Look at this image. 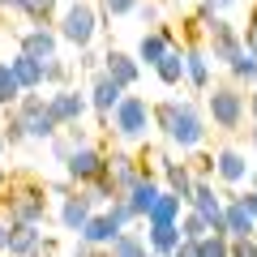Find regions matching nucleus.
<instances>
[{
    "instance_id": "nucleus-20",
    "label": "nucleus",
    "mask_w": 257,
    "mask_h": 257,
    "mask_svg": "<svg viewBox=\"0 0 257 257\" xmlns=\"http://www.w3.org/2000/svg\"><path fill=\"white\" fill-rule=\"evenodd\" d=\"M180 240L184 236H180L176 223H146V248H150V257H172Z\"/></svg>"
},
{
    "instance_id": "nucleus-40",
    "label": "nucleus",
    "mask_w": 257,
    "mask_h": 257,
    "mask_svg": "<svg viewBox=\"0 0 257 257\" xmlns=\"http://www.w3.org/2000/svg\"><path fill=\"white\" fill-rule=\"evenodd\" d=\"M138 18H142V26L159 30V22H163V13H159V5H155V0H146V5H138Z\"/></svg>"
},
{
    "instance_id": "nucleus-49",
    "label": "nucleus",
    "mask_w": 257,
    "mask_h": 257,
    "mask_svg": "<svg viewBox=\"0 0 257 257\" xmlns=\"http://www.w3.org/2000/svg\"><path fill=\"white\" fill-rule=\"evenodd\" d=\"M5 189H9V167L0 163V193H5Z\"/></svg>"
},
{
    "instance_id": "nucleus-8",
    "label": "nucleus",
    "mask_w": 257,
    "mask_h": 257,
    "mask_svg": "<svg viewBox=\"0 0 257 257\" xmlns=\"http://www.w3.org/2000/svg\"><path fill=\"white\" fill-rule=\"evenodd\" d=\"M64 172H69V180L73 184H90V180H99L103 172H107V155H103L94 142H86V146H73V155L64 159Z\"/></svg>"
},
{
    "instance_id": "nucleus-12",
    "label": "nucleus",
    "mask_w": 257,
    "mask_h": 257,
    "mask_svg": "<svg viewBox=\"0 0 257 257\" xmlns=\"http://www.w3.org/2000/svg\"><path fill=\"white\" fill-rule=\"evenodd\" d=\"M18 52L30 60H52V56H60V35L52 26H30L18 35Z\"/></svg>"
},
{
    "instance_id": "nucleus-39",
    "label": "nucleus",
    "mask_w": 257,
    "mask_h": 257,
    "mask_svg": "<svg viewBox=\"0 0 257 257\" xmlns=\"http://www.w3.org/2000/svg\"><path fill=\"white\" fill-rule=\"evenodd\" d=\"M103 210H107L111 219L120 223V227H128V223H138V219H133V210H128V202H124V197H111V202L103 206Z\"/></svg>"
},
{
    "instance_id": "nucleus-34",
    "label": "nucleus",
    "mask_w": 257,
    "mask_h": 257,
    "mask_svg": "<svg viewBox=\"0 0 257 257\" xmlns=\"http://www.w3.org/2000/svg\"><path fill=\"white\" fill-rule=\"evenodd\" d=\"M227 248H231V240L223 231H210V236L197 240V257H227Z\"/></svg>"
},
{
    "instance_id": "nucleus-50",
    "label": "nucleus",
    "mask_w": 257,
    "mask_h": 257,
    "mask_svg": "<svg viewBox=\"0 0 257 257\" xmlns=\"http://www.w3.org/2000/svg\"><path fill=\"white\" fill-rule=\"evenodd\" d=\"M244 180H248V189H257V167H248V176H244Z\"/></svg>"
},
{
    "instance_id": "nucleus-53",
    "label": "nucleus",
    "mask_w": 257,
    "mask_h": 257,
    "mask_svg": "<svg viewBox=\"0 0 257 257\" xmlns=\"http://www.w3.org/2000/svg\"><path fill=\"white\" fill-rule=\"evenodd\" d=\"M5 146H9V142H5V128H0V155H5Z\"/></svg>"
},
{
    "instance_id": "nucleus-10",
    "label": "nucleus",
    "mask_w": 257,
    "mask_h": 257,
    "mask_svg": "<svg viewBox=\"0 0 257 257\" xmlns=\"http://www.w3.org/2000/svg\"><path fill=\"white\" fill-rule=\"evenodd\" d=\"M184 206L202 214L210 223V231H223V197L214 193V180H193V193H189Z\"/></svg>"
},
{
    "instance_id": "nucleus-4",
    "label": "nucleus",
    "mask_w": 257,
    "mask_h": 257,
    "mask_svg": "<svg viewBox=\"0 0 257 257\" xmlns=\"http://www.w3.org/2000/svg\"><path fill=\"white\" fill-rule=\"evenodd\" d=\"M47 184H35V180H22V184H9V206H5V219L9 223H39L43 227L47 219Z\"/></svg>"
},
{
    "instance_id": "nucleus-31",
    "label": "nucleus",
    "mask_w": 257,
    "mask_h": 257,
    "mask_svg": "<svg viewBox=\"0 0 257 257\" xmlns=\"http://www.w3.org/2000/svg\"><path fill=\"white\" fill-rule=\"evenodd\" d=\"M176 227H180V236H184V240H202V236H210V223H206V219H202L197 210H189V206L180 210Z\"/></svg>"
},
{
    "instance_id": "nucleus-2",
    "label": "nucleus",
    "mask_w": 257,
    "mask_h": 257,
    "mask_svg": "<svg viewBox=\"0 0 257 257\" xmlns=\"http://www.w3.org/2000/svg\"><path fill=\"white\" fill-rule=\"evenodd\" d=\"M107 124L116 128V138L124 142V146H142V142L150 138V103H146V94H133V90H124V99L116 103V111L107 116Z\"/></svg>"
},
{
    "instance_id": "nucleus-44",
    "label": "nucleus",
    "mask_w": 257,
    "mask_h": 257,
    "mask_svg": "<svg viewBox=\"0 0 257 257\" xmlns=\"http://www.w3.org/2000/svg\"><path fill=\"white\" fill-rule=\"evenodd\" d=\"M236 202H240V206H244V210L257 219V189H248V193H236Z\"/></svg>"
},
{
    "instance_id": "nucleus-43",
    "label": "nucleus",
    "mask_w": 257,
    "mask_h": 257,
    "mask_svg": "<svg viewBox=\"0 0 257 257\" xmlns=\"http://www.w3.org/2000/svg\"><path fill=\"white\" fill-rule=\"evenodd\" d=\"M52 155L60 159V163L73 155V142H69V133H56V138H52Z\"/></svg>"
},
{
    "instance_id": "nucleus-13",
    "label": "nucleus",
    "mask_w": 257,
    "mask_h": 257,
    "mask_svg": "<svg viewBox=\"0 0 257 257\" xmlns=\"http://www.w3.org/2000/svg\"><path fill=\"white\" fill-rule=\"evenodd\" d=\"M103 73H107L120 90H133V86L142 82V64H138V56L111 47V52H103Z\"/></svg>"
},
{
    "instance_id": "nucleus-30",
    "label": "nucleus",
    "mask_w": 257,
    "mask_h": 257,
    "mask_svg": "<svg viewBox=\"0 0 257 257\" xmlns=\"http://www.w3.org/2000/svg\"><path fill=\"white\" fill-rule=\"evenodd\" d=\"M176 111H180V99H163V103H150V124L159 128V133H172V124H176Z\"/></svg>"
},
{
    "instance_id": "nucleus-19",
    "label": "nucleus",
    "mask_w": 257,
    "mask_h": 257,
    "mask_svg": "<svg viewBox=\"0 0 257 257\" xmlns=\"http://www.w3.org/2000/svg\"><path fill=\"white\" fill-rule=\"evenodd\" d=\"M9 257H35L43 244V227L39 223H9Z\"/></svg>"
},
{
    "instance_id": "nucleus-11",
    "label": "nucleus",
    "mask_w": 257,
    "mask_h": 257,
    "mask_svg": "<svg viewBox=\"0 0 257 257\" xmlns=\"http://www.w3.org/2000/svg\"><path fill=\"white\" fill-rule=\"evenodd\" d=\"M120 99H124V90H120V86L111 82L103 69H99V73H90V90H86V103H90V111L103 120V124H107V116L116 111V103H120Z\"/></svg>"
},
{
    "instance_id": "nucleus-51",
    "label": "nucleus",
    "mask_w": 257,
    "mask_h": 257,
    "mask_svg": "<svg viewBox=\"0 0 257 257\" xmlns=\"http://www.w3.org/2000/svg\"><path fill=\"white\" fill-rule=\"evenodd\" d=\"M206 5H214V9H227V5H236V0H206Z\"/></svg>"
},
{
    "instance_id": "nucleus-9",
    "label": "nucleus",
    "mask_w": 257,
    "mask_h": 257,
    "mask_svg": "<svg viewBox=\"0 0 257 257\" xmlns=\"http://www.w3.org/2000/svg\"><path fill=\"white\" fill-rule=\"evenodd\" d=\"M86 111H90V103H86V94H82V90H73V86H60V90L47 94V116L56 120V128L82 124Z\"/></svg>"
},
{
    "instance_id": "nucleus-37",
    "label": "nucleus",
    "mask_w": 257,
    "mask_h": 257,
    "mask_svg": "<svg viewBox=\"0 0 257 257\" xmlns=\"http://www.w3.org/2000/svg\"><path fill=\"white\" fill-rule=\"evenodd\" d=\"M189 172H193V180H214V155H193Z\"/></svg>"
},
{
    "instance_id": "nucleus-36",
    "label": "nucleus",
    "mask_w": 257,
    "mask_h": 257,
    "mask_svg": "<svg viewBox=\"0 0 257 257\" xmlns=\"http://www.w3.org/2000/svg\"><path fill=\"white\" fill-rule=\"evenodd\" d=\"M94 5H99L103 22H111V18H124V13H138L142 0H94Z\"/></svg>"
},
{
    "instance_id": "nucleus-35",
    "label": "nucleus",
    "mask_w": 257,
    "mask_h": 257,
    "mask_svg": "<svg viewBox=\"0 0 257 257\" xmlns=\"http://www.w3.org/2000/svg\"><path fill=\"white\" fill-rule=\"evenodd\" d=\"M227 69H231V77H236V82H253V86H257V56L240 52L236 60L227 64Z\"/></svg>"
},
{
    "instance_id": "nucleus-14",
    "label": "nucleus",
    "mask_w": 257,
    "mask_h": 257,
    "mask_svg": "<svg viewBox=\"0 0 257 257\" xmlns=\"http://www.w3.org/2000/svg\"><path fill=\"white\" fill-rule=\"evenodd\" d=\"M90 214H94V202L86 197V193L73 189L69 197H60V210H56V219H60L64 231H73V236H77V231L86 227V219H90Z\"/></svg>"
},
{
    "instance_id": "nucleus-23",
    "label": "nucleus",
    "mask_w": 257,
    "mask_h": 257,
    "mask_svg": "<svg viewBox=\"0 0 257 257\" xmlns=\"http://www.w3.org/2000/svg\"><path fill=\"white\" fill-rule=\"evenodd\" d=\"M163 189L167 193H176L180 202H189V193H193V172H189V163H172V159H163Z\"/></svg>"
},
{
    "instance_id": "nucleus-1",
    "label": "nucleus",
    "mask_w": 257,
    "mask_h": 257,
    "mask_svg": "<svg viewBox=\"0 0 257 257\" xmlns=\"http://www.w3.org/2000/svg\"><path fill=\"white\" fill-rule=\"evenodd\" d=\"M99 30H103V13H99L94 0H69V5L60 9V18H56L60 43H73L77 52H82V47H94Z\"/></svg>"
},
{
    "instance_id": "nucleus-16",
    "label": "nucleus",
    "mask_w": 257,
    "mask_h": 257,
    "mask_svg": "<svg viewBox=\"0 0 257 257\" xmlns=\"http://www.w3.org/2000/svg\"><path fill=\"white\" fill-rule=\"evenodd\" d=\"M248 167H253V163H248L236 146H219V150H214V176H219L223 184H231V189H236V184H244Z\"/></svg>"
},
{
    "instance_id": "nucleus-25",
    "label": "nucleus",
    "mask_w": 257,
    "mask_h": 257,
    "mask_svg": "<svg viewBox=\"0 0 257 257\" xmlns=\"http://www.w3.org/2000/svg\"><path fill=\"white\" fill-rule=\"evenodd\" d=\"M167 52H172V43H167V39L159 35V30H146V35L138 39V52H133V56H138V64H146V69H155V64L163 60Z\"/></svg>"
},
{
    "instance_id": "nucleus-32",
    "label": "nucleus",
    "mask_w": 257,
    "mask_h": 257,
    "mask_svg": "<svg viewBox=\"0 0 257 257\" xmlns=\"http://www.w3.org/2000/svg\"><path fill=\"white\" fill-rule=\"evenodd\" d=\"M69 77H73V64L60 60V56H52V60H43V86H69Z\"/></svg>"
},
{
    "instance_id": "nucleus-7",
    "label": "nucleus",
    "mask_w": 257,
    "mask_h": 257,
    "mask_svg": "<svg viewBox=\"0 0 257 257\" xmlns=\"http://www.w3.org/2000/svg\"><path fill=\"white\" fill-rule=\"evenodd\" d=\"M240 52H244V47H240V30L231 26L227 18L206 22V56H210L214 64H231Z\"/></svg>"
},
{
    "instance_id": "nucleus-24",
    "label": "nucleus",
    "mask_w": 257,
    "mask_h": 257,
    "mask_svg": "<svg viewBox=\"0 0 257 257\" xmlns=\"http://www.w3.org/2000/svg\"><path fill=\"white\" fill-rule=\"evenodd\" d=\"M9 73L18 77L22 90H43V60H30V56H13L9 60Z\"/></svg>"
},
{
    "instance_id": "nucleus-38",
    "label": "nucleus",
    "mask_w": 257,
    "mask_h": 257,
    "mask_svg": "<svg viewBox=\"0 0 257 257\" xmlns=\"http://www.w3.org/2000/svg\"><path fill=\"white\" fill-rule=\"evenodd\" d=\"M240 47H244L248 56H257V5H253V13H248L244 30H240Z\"/></svg>"
},
{
    "instance_id": "nucleus-17",
    "label": "nucleus",
    "mask_w": 257,
    "mask_h": 257,
    "mask_svg": "<svg viewBox=\"0 0 257 257\" xmlns=\"http://www.w3.org/2000/svg\"><path fill=\"white\" fill-rule=\"evenodd\" d=\"M120 231H124V227H120V223L111 219L107 210H94L90 219H86V227L77 231V240H82V244H94V248H107L111 240L120 236Z\"/></svg>"
},
{
    "instance_id": "nucleus-5",
    "label": "nucleus",
    "mask_w": 257,
    "mask_h": 257,
    "mask_svg": "<svg viewBox=\"0 0 257 257\" xmlns=\"http://www.w3.org/2000/svg\"><path fill=\"white\" fill-rule=\"evenodd\" d=\"M206 116L219 133H236L244 124V94L236 86H210L206 90Z\"/></svg>"
},
{
    "instance_id": "nucleus-46",
    "label": "nucleus",
    "mask_w": 257,
    "mask_h": 257,
    "mask_svg": "<svg viewBox=\"0 0 257 257\" xmlns=\"http://www.w3.org/2000/svg\"><path fill=\"white\" fill-rule=\"evenodd\" d=\"M172 257H197V240H180Z\"/></svg>"
},
{
    "instance_id": "nucleus-29",
    "label": "nucleus",
    "mask_w": 257,
    "mask_h": 257,
    "mask_svg": "<svg viewBox=\"0 0 257 257\" xmlns=\"http://www.w3.org/2000/svg\"><path fill=\"white\" fill-rule=\"evenodd\" d=\"M56 5H60V0H18V13H22V18H30L35 26H52Z\"/></svg>"
},
{
    "instance_id": "nucleus-42",
    "label": "nucleus",
    "mask_w": 257,
    "mask_h": 257,
    "mask_svg": "<svg viewBox=\"0 0 257 257\" xmlns=\"http://www.w3.org/2000/svg\"><path fill=\"white\" fill-rule=\"evenodd\" d=\"M77 69H82V73H99V69H103V56L90 52V47H82V60H77Z\"/></svg>"
},
{
    "instance_id": "nucleus-28",
    "label": "nucleus",
    "mask_w": 257,
    "mask_h": 257,
    "mask_svg": "<svg viewBox=\"0 0 257 257\" xmlns=\"http://www.w3.org/2000/svg\"><path fill=\"white\" fill-rule=\"evenodd\" d=\"M107 257H150V248H146V236H138V231H120L116 240L107 244Z\"/></svg>"
},
{
    "instance_id": "nucleus-6",
    "label": "nucleus",
    "mask_w": 257,
    "mask_h": 257,
    "mask_svg": "<svg viewBox=\"0 0 257 257\" xmlns=\"http://www.w3.org/2000/svg\"><path fill=\"white\" fill-rule=\"evenodd\" d=\"M206 116H202V107L193 99H180V111H176V124H172V133H167V142H172L176 150H184V155H193V150L206 142Z\"/></svg>"
},
{
    "instance_id": "nucleus-21",
    "label": "nucleus",
    "mask_w": 257,
    "mask_h": 257,
    "mask_svg": "<svg viewBox=\"0 0 257 257\" xmlns=\"http://www.w3.org/2000/svg\"><path fill=\"white\" fill-rule=\"evenodd\" d=\"M159 189H163V180H159V176H142V180L124 193V202H128V210H133V219H138V223L146 219V210H150V202L159 197Z\"/></svg>"
},
{
    "instance_id": "nucleus-48",
    "label": "nucleus",
    "mask_w": 257,
    "mask_h": 257,
    "mask_svg": "<svg viewBox=\"0 0 257 257\" xmlns=\"http://www.w3.org/2000/svg\"><path fill=\"white\" fill-rule=\"evenodd\" d=\"M244 116H253V124H257V90L244 99Z\"/></svg>"
},
{
    "instance_id": "nucleus-3",
    "label": "nucleus",
    "mask_w": 257,
    "mask_h": 257,
    "mask_svg": "<svg viewBox=\"0 0 257 257\" xmlns=\"http://www.w3.org/2000/svg\"><path fill=\"white\" fill-rule=\"evenodd\" d=\"M13 120L22 124V133H26L30 142H52L60 128H56V120L47 116V94H39V90H22V99L13 103Z\"/></svg>"
},
{
    "instance_id": "nucleus-52",
    "label": "nucleus",
    "mask_w": 257,
    "mask_h": 257,
    "mask_svg": "<svg viewBox=\"0 0 257 257\" xmlns=\"http://www.w3.org/2000/svg\"><path fill=\"white\" fill-rule=\"evenodd\" d=\"M248 142H253V155H257V124L248 128Z\"/></svg>"
},
{
    "instance_id": "nucleus-41",
    "label": "nucleus",
    "mask_w": 257,
    "mask_h": 257,
    "mask_svg": "<svg viewBox=\"0 0 257 257\" xmlns=\"http://www.w3.org/2000/svg\"><path fill=\"white\" fill-rule=\"evenodd\" d=\"M227 257H257V236H248V240H231Z\"/></svg>"
},
{
    "instance_id": "nucleus-27",
    "label": "nucleus",
    "mask_w": 257,
    "mask_h": 257,
    "mask_svg": "<svg viewBox=\"0 0 257 257\" xmlns=\"http://www.w3.org/2000/svg\"><path fill=\"white\" fill-rule=\"evenodd\" d=\"M155 73H159V82H163L167 90H176V86L184 82V47H172V52L155 64Z\"/></svg>"
},
{
    "instance_id": "nucleus-33",
    "label": "nucleus",
    "mask_w": 257,
    "mask_h": 257,
    "mask_svg": "<svg viewBox=\"0 0 257 257\" xmlns=\"http://www.w3.org/2000/svg\"><path fill=\"white\" fill-rule=\"evenodd\" d=\"M18 99H22V86L9 73V60H0V107H13Z\"/></svg>"
},
{
    "instance_id": "nucleus-45",
    "label": "nucleus",
    "mask_w": 257,
    "mask_h": 257,
    "mask_svg": "<svg viewBox=\"0 0 257 257\" xmlns=\"http://www.w3.org/2000/svg\"><path fill=\"white\" fill-rule=\"evenodd\" d=\"M9 219H5V214H0V257H9Z\"/></svg>"
},
{
    "instance_id": "nucleus-26",
    "label": "nucleus",
    "mask_w": 257,
    "mask_h": 257,
    "mask_svg": "<svg viewBox=\"0 0 257 257\" xmlns=\"http://www.w3.org/2000/svg\"><path fill=\"white\" fill-rule=\"evenodd\" d=\"M180 210H184L180 197L167 193V189H159V197L150 202V210H146V223H176V219H180Z\"/></svg>"
},
{
    "instance_id": "nucleus-22",
    "label": "nucleus",
    "mask_w": 257,
    "mask_h": 257,
    "mask_svg": "<svg viewBox=\"0 0 257 257\" xmlns=\"http://www.w3.org/2000/svg\"><path fill=\"white\" fill-rule=\"evenodd\" d=\"M107 172H111V184H116L120 197L142 180V167H138V159H133V155H107Z\"/></svg>"
},
{
    "instance_id": "nucleus-18",
    "label": "nucleus",
    "mask_w": 257,
    "mask_h": 257,
    "mask_svg": "<svg viewBox=\"0 0 257 257\" xmlns=\"http://www.w3.org/2000/svg\"><path fill=\"white\" fill-rule=\"evenodd\" d=\"M184 82L202 94L210 90V56H206V47H197V43L184 47Z\"/></svg>"
},
{
    "instance_id": "nucleus-47",
    "label": "nucleus",
    "mask_w": 257,
    "mask_h": 257,
    "mask_svg": "<svg viewBox=\"0 0 257 257\" xmlns=\"http://www.w3.org/2000/svg\"><path fill=\"white\" fill-rule=\"evenodd\" d=\"M73 257H107V253H103V248H94V244H77Z\"/></svg>"
},
{
    "instance_id": "nucleus-15",
    "label": "nucleus",
    "mask_w": 257,
    "mask_h": 257,
    "mask_svg": "<svg viewBox=\"0 0 257 257\" xmlns=\"http://www.w3.org/2000/svg\"><path fill=\"white\" fill-rule=\"evenodd\" d=\"M223 236H227V240H248V236H257V219L236 202V197H223Z\"/></svg>"
}]
</instances>
